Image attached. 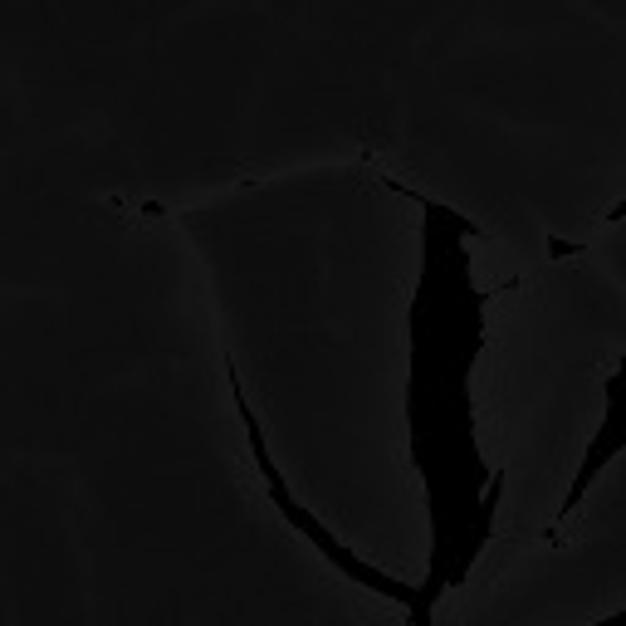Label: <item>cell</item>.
<instances>
[{
	"instance_id": "obj_5",
	"label": "cell",
	"mask_w": 626,
	"mask_h": 626,
	"mask_svg": "<svg viewBox=\"0 0 626 626\" xmlns=\"http://www.w3.org/2000/svg\"><path fill=\"white\" fill-rule=\"evenodd\" d=\"M592 626H626V607H617L612 617H602V622H592Z\"/></svg>"
},
{
	"instance_id": "obj_2",
	"label": "cell",
	"mask_w": 626,
	"mask_h": 626,
	"mask_svg": "<svg viewBox=\"0 0 626 626\" xmlns=\"http://www.w3.org/2000/svg\"><path fill=\"white\" fill-rule=\"evenodd\" d=\"M602 392H607V412H602V426L592 431L583 460H577L573 485H567V495H563V509H558V523L577 514V505H583V495L597 485V475L626 450V358H617V368H612V378Z\"/></svg>"
},
{
	"instance_id": "obj_4",
	"label": "cell",
	"mask_w": 626,
	"mask_h": 626,
	"mask_svg": "<svg viewBox=\"0 0 626 626\" xmlns=\"http://www.w3.org/2000/svg\"><path fill=\"white\" fill-rule=\"evenodd\" d=\"M602 221H607V225H622V221H626V197H622V201H617V206H612L607 215H602Z\"/></svg>"
},
{
	"instance_id": "obj_3",
	"label": "cell",
	"mask_w": 626,
	"mask_h": 626,
	"mask_svg": "<svg viewBox=\"0 0 626 626\" xmlns=\"http://www.w3.org/2000/svg\"><path fill=\"white\" fill-rule=\"evenodd\" d=\"M587 245H573V241H558V235H549V255L553 259H573V255H583Z\"/></svg>"
},
{
	"instance_id": "obj_1",
	"label": "cell",
	"mask_w": 626,
	"mask_h": 626,
	"mask_svg": "<svg viewBox=\"0 0 626 626\" xmlns=\"http://www.w3.org/2000/svg\"><path fill=\"white\" fill-rule=\"evenodd\" d=\"M225 386H231V396H235V412H241V426H245V441H250V460H255L259 485H265V495H269V505H275V514L289 523V529L299 533L304 543H314V553L323 558V563L333 567V573H343L348 583L368 587L372 597H386L392 607H402L406 617H412V626H426V622H431V602H426V592L412 587V583H402V577H392V573H382V567H372L368 558H358L343 539H338L333 529H328L323 519L314 514V509H304L299 499H294L289 480H284V470L275 465V455H269L265 426H259L255 406H250V396H245V386H241V372H235V362H225Z\"/></svg>"
}]
</instances>
